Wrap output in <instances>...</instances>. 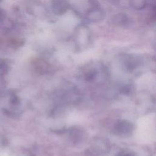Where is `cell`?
I'll list each match as a JSON object with an SVG mask.
<instances>
[{"label": "cell", "mask_w": 156, "mask_h": 156, "mask_svg": "<svg viewBox=\"0 0 156 156\" xmlns=\"http://www.w3.org/2000/svg\"><path fill=\"white\" fill-rule=\"evenodd\" d=\"M52 5L54 10L58 14L63 13L67 9V4L63 0H54Z\"/></svg>", "instance_id": "cell-1"}, {"label": "cell", "mask_w": 156, "mask_h": 156, "mask_svg": "<svg viewBox=\"0 0 156 156\" xmlns=\"http://www.w3.org/2000/svg\"><path fill=\"white\" fill-rule=\"evenodd\" d=\"M132 125L131 124L127 122H122L119 124V125L117 127V130L120 133L122 134H126L131 132L132 130Z\"/></svg>", "instance_id": "cell-2"}, {"label": "cell", "mask_w": 156, "mask_h": 156, "mask_svg": "<svg viewBox=\"0 0 156 156\" xmlns=\"http://www.w3.org/2000/svg\"><path fill=\"white\" fill-rule=\"evenodd\" d=\"M146 0H132V5L137 9H143L146 4Z\"/></svg>", "instance_id": "cell-3"}, {"label": "cell", "mask_w": 156, "mask_h": 156, "mask_svg": "<svg viewBox=\"0 0 156 156\" xmlns=\"http://www.w3.org/2000/svg\"><path fill=\"white\" fill-rule=\"evenodd\" d=\"M119 156H129V155L125 154V155H119Z\"/></svg>", "instance_id": "cell-4"}]
</instances>
